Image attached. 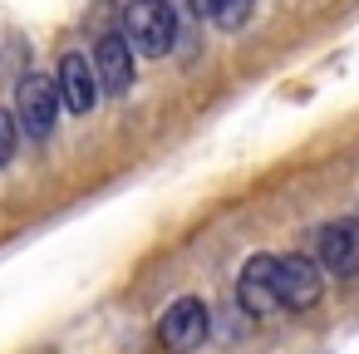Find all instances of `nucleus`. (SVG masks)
Here are the masks:
<instances>
[{
	"instance_id": "nucleus-2",
	"label": "nucleus",
	"mask_w": 359,
	"mask_h": 354,
	"mask_svg": "<svg viewBox=\"0 0 359 354\" xmlns=\"http://www.w3.org/2000/svg\"><path fill=\"white\" fill-rule=\"evenodd\" d=\"M15 123L30 143H45L60 123V89L45 74H25L15 84Z\"/></svg>"
},
{
	"instance_id": "nucleus-8",
	"label": "nucleus",
	"mask_w": 359,
	"mask_h": 354,
	"mask_svg": "<svg viewBox=\"0 0 359 354\" xmlns=\"http://www.w3.org/2000/svg\"><path fill=\"white\" fill-rule=\"evenodd\" d=\"M94 74H99V89L109 99H123L133 89V45L123 40V30L118 35H99V45H94Z\"/></svg>"
},
{
	"instance_id": "nucleus-6",
	"label": "nucleus",
	"mask_w": 359,
	"mask_h": 354,
	"mask_svg": "<svg viewBox=\"0 0 359 354\" xmlns=\"http://www.w3.org/2000/svg\"><path fill=\"white\" fill-rule=\"evenodd\" d=\"M280 305L285 310H315L320 295H325V275H320V261L305 256V251H285L280 256Z\"/></svg>"
},
{
	"instance_id": "nucleus-1",
	"label": "nucleus",
	"mask_w": 359,
	"mask_h": 354,
	"mask_svg": "<svg viewBox=\"0 0 359 354\" xmlns=\"http://www.w3.org/2000/svg\"><path fill=\"white\" fill-rule=\"evenodd\" d=\"M123 40L133 45V55L163 60L177 45V15L168 0H128L123 11Z\"/></svg>"
},
{
	"instance_id": "nucleus-3",
	"label": "nucleus",
	"mask_w": 359,
	"mask_h": 354,
	"mask_svg": "<svg viewBox=\"0 0 359 354\" xmlns=\"http://www.w3.org/2000/svg\"><path fill=\"white\" fill-rule=\"evenodd\" d=\"M280 256H271V251H256L246 266H241V275H236V305H241V315H251V320H271L276 310H280Z\"/></svg>"
},
{
	"instance_id": "nucleus-9",
	"label": "nucleus",
	"mask_w": 359,
	"mask_h": 354,
	"mask_svg": "<svg viewBox=\"0 0 359 354\" xmlns=\"http://www.w3.org/2000/svg\"><path fill=\"white\" fill-rule=\"evenodd\" d=\"M246 20H251V0H226L222 15H217V25H222V30H241Z\"/></svg>"
},
{
	"instance_id": "nucleus-7",
	"label": "nucleus",
	"mask_w": 359,
	"mask_h": 354,
	"mask_svg": "<svg viewBox=\"0 0 359 354\" xmlns=\"http://www.w3.org/2000/svg\"><path fill=\"white\" fill-rule=\"evenodd\" d=\"M55 89H60V104L69 109V114H89L94 104H99V74H94V60H84L79 50H65L60 55V69H55Z\"/></svg>"
},
{
	"instance_id": "nucleus-10",
	"label": "nucleus",
	"mask_w": 359,
	"mask_h": 354,
	"mask_svg": "<svg viewBox=\"0 0 359 354\" xmlns=\"http://www.w3.org/2000/svg\"><path fill=\"white\" fill-rule=\"evenodd\" d=\"M15 133H20L15 114H6V109H0V168H6V163L15 158Z\"/></svg>"
},
{
	"instance_id": "nucleus-5",
	"label": "nucleus",
	"mask_w": 359,
	"mask_h": 354,
	"mask_svg": "<svg viewBox=\"0 0 359 354\" xmlns=\"http://www.w3.org/2000/svg\"><path fill=\"white\" fill-rule=\"evenodd\" d=\"M315 261L325 275H359V217H334L315 231Z\"/></svg>"
},
{
	"instance_id": "nucleus-4",
	"label": "nucleus",
	"mask_w": 359,
	"mask_h": 354,
	"mask_svg": "<svg viewBox=\"0 0 359 354\" xmlns=\"http://www.w3.org/2000/svg\"><path fill=\"white\" fill-rule=\"evenodd\" d=\"M207 329H212V310H207L202 295H177V300L163 310V320H158V334H163V344H168L172 354L202 349Z\"/></svg>"
},
{
	"instance_id": "nucleus-11",
	"label": "nucleus",
	"mask_w": 359,
	"mask_h": 354,
	"mask_svg": "<svg viewBox=\"0 0 359 354\" xmlns=\"http://www.w3.org/2000/svg\"><path fill=\"white\" fill-rule=\"evenodd\" d=\"M187 6H192V11H197L202 20H217V15H222V6H226V0H187Z\"/></svg>"
}]
</instances>
